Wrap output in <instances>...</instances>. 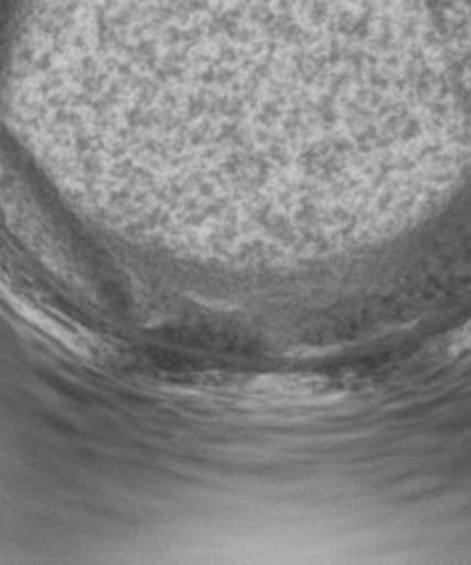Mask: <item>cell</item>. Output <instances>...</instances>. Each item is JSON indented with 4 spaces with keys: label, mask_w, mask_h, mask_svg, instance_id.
I'll return each instance as SVG.
<instances>
[{
    "label": "cell",
    "mask_w": 471,
    "mask_h": 565,
    "mask_svg": "<svg viewBox=\"0 0 471 565\" xmlns=\"http://www.w3.org/2000/svg\"><path fill=\"white\" fill-rule=\"evenodd\" d=\"M464 350H471V330H467V332L458 339V343L453 345V352H464Z\"/></svg>",
    "instance_id": "6da1fadb"
}]
</instances>
